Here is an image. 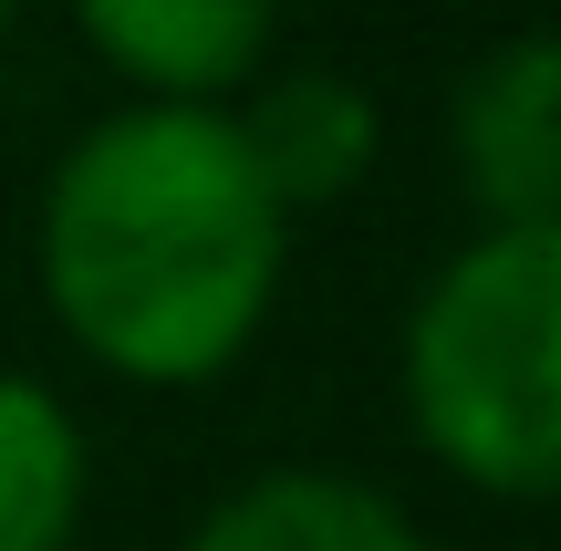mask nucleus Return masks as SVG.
I'll return each mask as SVG.
<instances>
[{"mask_svg":"<svg viewBox=\"0 0 561 551\" xmlns=\"http://www.w3.org/2000/svg\"><path fill=\"white\" fill-rule=\"evenodd\" d=\"M405 427L489 500L561 490V229H479L416 291L396 344Z\"/></svg>","mask_w":561,"mask_h":551,"instance_id":"obj_2","label":"nucleus"},{"mask_svg":"<svg viewBox=\"0 0 561 551\" xmlns=\"http://www.w3.org/2000/svg\"><path fill=\"white\" fill-rule=\"evenodd\" d=\"M11 32H21V0H0V42H11Z\"/></svg>","mask_w":561,"mask_h":551,"instance_id":"obj_8","label":"nucleus"},{"mask_svg":"<svg viewBox=\"0 0 561 551\" xmlns=\"http://www.w3.org/2000/svg\"><path fill=\"white\" fill-rule=\"evenodd\" d=\"M291 219L229 104H115L42 177L32 271L62 344L115 386H219L271 323Z\"/></svg>","mask_w":561,"mask_h":551,"instance_id":"obj_1","label":"nucleus"},{"mask_svg":"<svg viewBox=\"0 0 561 551\" xmlns=\"http://www.w3.org/2000/svg\"><path fill=\"white\" fill-rule=\"evenodd\" d=\"M447 157L479 229H561V42L510 32L447 94Z\"/></svg>","mask_w":561,"mask_h":551,"instance_id":"obj_3","label":"nucleus"},{"mask_svg":"<svg viewBox=\"0 0 561 551\" xmlns=\"http://www.w3.org/2000/svg\"><path fill=\"white\" fill-rule=\"evenodd\" d=\"M83 490H94L83 416L42 375L0 365V551H73Z\"/></svg>","mask_w":561,"mask_h":551,"instance_id":"obj_7","label":"nucleus"},{"mask_svg":"<svg viewBox=\"0 0 561 551\" xmlns=\"http://www.w3.org/2000/svg\"><path fill=\"white\" fill-rule=\"evenodd\" d=\"M73 21L146 104H219L261 73L280 0H73Z\"/></svg>","mask_w":561,"mask_h":551,"instance_id":"obj_5","label":"nucleus"},{"mask_svg":"<svg viewBox=\"0 0 561 551\" xmlns=\"http://www.w3.org/2000/svg\"><path fill=\"white\" fill-rule=\"evenodd\" d=\"M229 125H240V146H250V167H261V187H271L280 219L343 208L364 177H375V157H385L375 94H364L354 73H333V62L271 73L250 104H229Z\"/></svg>","mask_w":561,"mask_h":551,"instance_id":"obj_4","label":"nucleus"},{"mask_svg":"<svg viewBox=\"0 0 561 551\" xmlns=\"http://www.w3.org/2000/svg\"><path fill=\"white\" fill-rule=\"evenodd\" d=\"M187 551H437V541L416 531L396 490L354 469H261L229 500H208Z\"/></svg>","mask_w":561,"mask_h":551,"instance_id":"obj_6","label":"nucleus"}]
</instances>
